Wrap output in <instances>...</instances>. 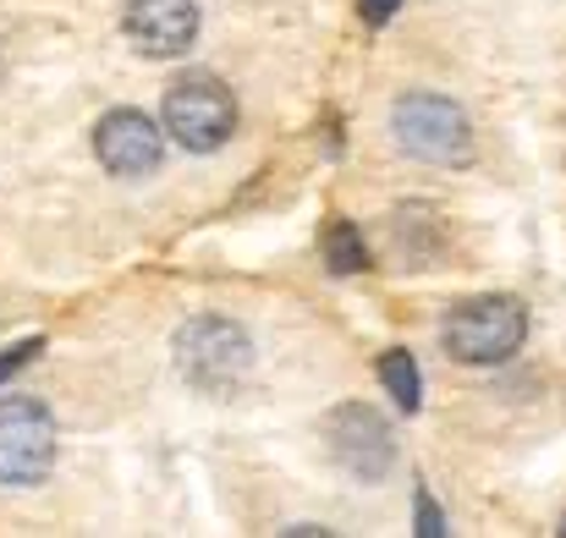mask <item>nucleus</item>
<instances>
[{"mask_svg":"<svg viewBox=\"0 0 566 538\" xmlns=\"http://www.w3.org/2000/svg\"><path fill=\"white\" fill-rule=\"evenodd\" d=\"M446 352L468 368H495V362L517 358L523 341H528V308L506 292H490V297H468L446 314V330H440Z\"/></svg>","mask_w":566,"mask_h":538,"instance_id":"obj_1","label":"nucleus"},{"mask_svg":"<svg viewBox=\"0 0 566 538\" xmlns=\"http://www.w3.org/2000/svg\"><path fill=\"white\" fill-rule=\"evenodd\" d=\"M390 133H396L401 155H412L423 166H468L473 160V122L446 94H429V88L401 94L390 110Z\"/></svg>","mask_w":566,"mask_h":538,"instance_id":"obj_2","label":"nucleus"},{"mask_svg":"<svg viewBox=\"0 0 566 538\" xmlns=\"http://www.w3.org/2000/svg\"><path fill=\"white\" fill-rule=\"evenodd\" d=\"M177 368L192 390L203 395H231L242 390V379L253 373V336L237 325V319H220V314H198L182 325L177 336Z\"/></svg>","mask_w":566,"mask_h":538,"instance_id":"obj_3","label":"nucleus"},{"mask_svg":"<svg viewBox=\"0 0 566 538\" xmlns=\"http://www.w3.org/2000/svg\"><path fill=\"white\" fill-rule=\"evenodd\" d=\"M160 127L188 149V155H214L231 144L237 133V94L214 77V72H182L166 88V110Z\"/></svg>","mask_w":566,"mask_h":538,"instance_id":"obj_4","label":"nucleus"},{"mask_svg":"<svg viewBox=\"0 0 566 538\" xmlns=\"http://www.w3.org/2000/svg\"><path fill=\"white\" fill-rule=\"evenodd\" d=\"M55 467V418L33 395H0V484L33 489Z\"/></svg>","mask_w":566,"mask_h":538,"instance_id":"obj_5","label":"nucleus"},{"mask_svg":"<svg viewBox=\"0 0 566 538\" xmlns=\"http://www.w3.org/2000/svg\"><path fill=\"white\" fill-rule=\"evenodd\" d=\"M325 434H331V456L358 484H379L390 473V462H396V434L385 429V418H379L375 407H364V401L336 407L331 423H325Z\"/></svg>","mask_w":566,"mask_h":538,"instance_id":"obj_6","label":"nucleus"},{"mask_svg":"<svg viewBox=\"0 0 566 538\" xmlns=\"http://www.w3.org/2000/svg\"><path fill=\"white\" fill-rule=\"evenodd\" d=\"M94 155H99V166L111 171V177H149V171H160V160H166V127L155 122V116H144V110H111V116H99V127H94Z\"/></svg>","mask_w":566,"mask_h":538,"instance_id":"obj_7","label":"nucleus"},{"mask_svg":"<svg viewBox=\"0 0 566 538\" xmlns=\"http://www.w3.org/2000/svg\"><path fill=\"white\" fill-rule=\"evenodd\" d=\"M122 28L149 61H177L198 39V6L192 0H127Z\"/></svg>","mask_w":566,"mask_h":538,"instance_id":"obj_8","label":"nucleus"},{"mask_svg":"<svg viewBox=\"0 0 566 538\" xmlns=\"http://www.w3.org/2000/svg\"><path fill=\"white\" fill-rule=\"evenodd\" d=\"M379 384H385V395H390L401 412H418V401H423V379H418V362H412V352L390 347V352L379 358Z\"/></svg>","mask_w":566,"mask_h":538,"instance_id":"obj_9","label":"nucleus"},{"mask_svg":"<svg viewBox=\"0 0 566 538\" xmlns=\"http://www.w3.org/2000/svg\"><path fill=\"white\" fill-rule=\"evenodd\" d=\"M325 264H331L336 275L369 270V247H364V236H358L353 220H331V225H325Z\"/></svg>","mask_w":566,"mask_h":538,"instance_id":"obj_10","label":"nucleus"},{"mask_svg":"<svg viewBox=\"0 0 566 538\" xmlns=\"http://www.w3.org/2000/svg\"><path fill=\"white\" fill-rule=\"evenodd\" d=\"M412 506H418V534H423V538L446 534V517H440V506L429 500V489H418V500H412Z\"/></svg>","mask_w":566,"mask_h":538,"instance_id":"obj_11","label":"nucleus"},{"mask_svg":"<svg viewBox=\"0 0 566 538\" xmlns=\"http://www.w3.org/2000/svg\"><path fill=\"white\" fill-rule=\"evenodd\" d=\"M39 347H44V341H17V347H6V352H0V384H6V379H11L22 362L39 358Z\"/></svg>","mask_w":566,"mask_h":538,"instance_id":"obj_12","label":"nucleus"},{"mask_svg":"<svg viewBox=\"0 0 566 538\" xmlns=\"http://www.w3.org/2000/svg\"><path fill=\"white\" fill-rule=\"evenodd\" d=\"M396 6H401V0H364L358 11H364V22H369V28H385V22L396 17Z\"/></svg>","mask_w":566,"mask_h":538,"instance_id":"obj_13","label":"nucleus"},{"mask_svg":"<svg viewBox=\"0 0 566 538\" xmlns=\"http://www.w3.org/2000/svg\"><path fill=\"white\" fill-rule=\"evenodd\" d=\"M0 77H6V55H0Z\"/></svg>","mask_w":566,"mask_h":538,"instance_id":"obj_14","label":"nucleus"},{"mask_svg":"<svg viewBox=\"0 0 566 538\" xmlns=\"http://www.w3.org/2000/svg\"><path fill=\"white\" fill-rule=\"evenodd\" d=\"M562 538H566V517H562Z\"/></svg>","mask_w":566,"mask_h":538,"instance_id":"obj_15","label":"nucleus"}]
</instances>
